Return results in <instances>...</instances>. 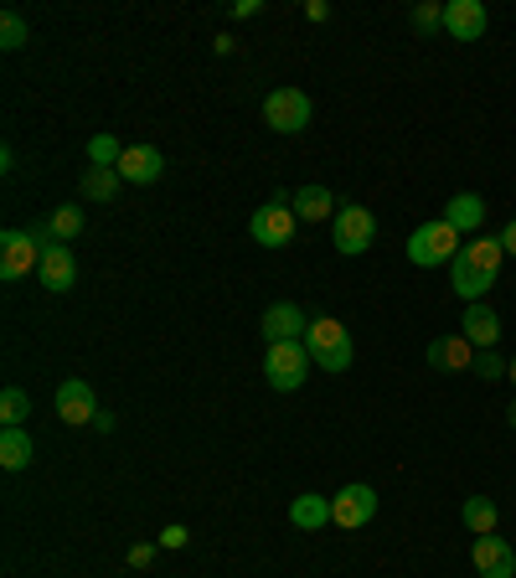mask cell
I'll list each match as a JSON object with an SVG mask.
<instances>
[{"label": "cell", "mask_w": 516, "mask_h": 578, "mask_svg": "<svg viewBox=\"0 0 516 578\" xmlns=\"http://www.w3.org/2000/svg\"><path fill=\"white\" fill-rule=\"evenodd\" d=\"M501 258H506L501 238H470L460 254H455V264H449V289L460 294L464 305H481L485 289L496 285Z\"/></svg>", "instance_id": "6da1fadb"}, {"label": "cell", "mask_w": 516, "mask_h": 578, "mask_svg": "<svg viewBox=\"0 0 516 578\" xmlns=\"http://www.w3.org/2000/svg\"><path fill=\"white\" fill-rule=\"evenodd\" d=\"M305 352H310V362H315L321 373H346V367H351V357H357V346H351V331H346L341 321H330V315L310 321Z\"/></svg>", "instance_id": "7a4b0ae2"}, {"label": "cell", "mask_w": 516, "mask_h": 578, "mask_svg": "<svg viewBox=\"0 0 516 578\" xmlns=\"http://www.w3.org/2000/svg\"><path fill=\"white\" fill-rule=\"evenodd\" d=\"M460 248H464L460 233H455L445 218L418 222V227H413V238H408V258L418 264V269H445V264H455Z\"/></svg>", "instance_id": "3957f363"}, {"label": "cell", "mask_w": 516, "mask_h": 578, "mask_svg": "<svg viewBox=\"0 0 516 578\" xmlns=\"http://www.w3.org/2000/svg\"><path fill=\"white\" fill-rule=\"evenodd\" d=\"M330 243H336V254H346V258L367 254V248L378 243V218H372V207L341 202V212L330 218Z\"/></svg>", "instance_id": "277c9868"}, {"label": "cell", "mask_w": 516, "mask_h": 578, "mask_svg": "<svg viewBox=\"0 0 516 578\" xmlns=\"http://www.w3.org/2000/svg\"><path fill=\"white\" fill-rule=\"evenodd\" d=\"M310 367L315 362H310L305 341H279V346H269V357H263V377H269L274 392H294L310 377Z\"/></svg>", "instance_id": "5b68a950"}, {"label": "cell", "mask_w": 516, "mask_h": 578, "mask_svg": "<svg viewBox=\"0 0 516 578\" xmlns=\"http://www.w3.org/2000/svg\"><path fill=\"white\" fill-rule=\"evenodd\" d=\"M294 191H279L274 202H263L254 212V222H248V233H254V243H263V248H284V243L294 238V227H300V218H294L290 207Z\"/></svg>", "instance_id": "8992f818"}, {"label": "cell", "mask_w": 516, "mask_h": 578, "mask_svg": "<svg viewBox=\"0 0 516 578\" xmlns=\"http://www.w3.org/2000/svg\"><path fill=\"white\" fill-rule=\"evenodd\" d=\"M315 114V103H310L305 88H274L269 99H263V124L279 130V135H300Z\"/></svg>", "instance_id": "52a82bcc"}, {"label": "cell", "mask_w": 516, "mask_h": 578, "mask_svg": "<svg viewBox=\"0 0 516 578\" xmlns=\"http://www.w3.org/2000/svg\"><path fill=\"white\" fill-rule=\"evenodd\" d=\"M372 516H378V491H372V486L351 480V486H341V491L330 496V522H336L341 532L367 527Z\"/></svg>", "instance_id": "ba28073f"}, {"label": "cell", "mask_w": 516, "mask_h": 578, "mask_svg": "<svg viewBox=\"0 0 516 578\" xmlns=\"http://www.w3.org/2000/svg\"><path fill=\"white\" fill-rule=\"evenodd\" d=\"M32 269H42L36 238L21 233V227H5V233H0V279H26Z\"/></svg>", "instance_id": "9c48e42d"}, {"label": "cell", "mask_w": 516, "mask_h": 578, "mask_svg": "<svg viewBox=\"0 0 516 578\" xmlns=\"http://www.w3.org/2000/svg\"><path fill=\"white\" fill-rule=\"evenodd\" d=\"M57 419L63 424H93L99 419V398H93V388H88L83 377L57 382Z\"/></svg>", "instance_id": "30bf717a"}, {"label": "cell", "mask_w": 516, "mask_h": 578, "mask_svg": "<svg viewBox=\"0 0 516 578\" xmlns=\"http://www.w3.org/2000/svg\"><path fill=\"white\" fill-rule=\"evenodd\" d=\"M263 341L269 346H279V341H305V331H310V321H305V310L294 305V300H279V305H269L263 310Z\"/></svg>", "instance_id": "8fae6325"}, {"label": "cell", "mask_w": 516, "mask_h": 578, "mask_svg": "<svg viewBox=\"0 0 516 578\" xmlns=\"http://www.w3.org/2000/svg\"><path fill=\"white\" fill-rule=\"evenodd\" d=\"M470 558H475V568H481V578H516V547L506 543V537H475V547H470Z\"/></svg>", "instance_id": "7c38bea8"}, {"label": "cell", "mask_w": 516, "mask_h": 578, "mask_svg": "<svg viewBox=\"0 0 516 578\" xmlns=\"http://www.w3.org/2000/svg\"><path fill=\"white\" fill-rule=\"evenodd\" d=\"M485 5L481 0H449L445 5V32L455 36V42H481L485 36Z\"/></svg>", "instance_id": "4fadbf2b"}, {"label": "cell", "mask_w": 516, "mask_h": 578, "mask_svg": "<svg viewBox=\"0 0 516 578\" xmlns=\"http://www.w3.org/2000/svg\"><path fill=\"white\" fill-rule=\"evenodd\" d=\"M36 279H42V289H52V294H68V289L78 285V258H72L68 243H57V248H47V254H42V269H36Z\"/></svg>", "instance_id": "5bb4252c"}, {"label": "cell", "mask_w": 516, "mask_h": 578, "mask_svg": "<svg viewBox=\"0 0 516 578\" xmlns=\"http://www.w3.org/2000/svg\"><path fill=\"white\" fill-rule=\"evenodd\" d=\"M460 336L475 346V352H496V341H501V315L491 305H464V321H460Z\"/></svg>", "instance_id": "9a60e30c"}, {"label": "cell", "mask_w": 516, "mask_h": 578, "mask_svg": "<svg viewBox=\"0 0 516 578\" xmlns=\"http://www.w3.org/2000/svg\"><path fill=\"white\" fill-rule=\"evenodd\" d=\"M429 367H439V373H475V346L460 331L429 341Z\"/></svg>", "instance_id": "2e32d148"}, {"label": "cell", "mask_w": 516, "mask_h": 578, "mask_svg": "<svg viewBox=\"0 0 516 578\" xmlns=\"http://www.w3.org/2000/svg\"><path fill=\"white\" fill-rule=\"evenodd\" d=\"M160 170H166V160H160L155 145H130L120 160V176L130 187H150V181H160Z\"/></svg>", "instance_id": "e0dca14e"}, {"label": "cell", "mask_w": 516, "mask_h": 578, "mask_svg": "<svg viewBox=\"0 0 516 578\" xmlns=\"http://www.w3.org/2000/svg\"><path fill=\"white\" fill-rule=\"evenodd\" d=\"M485 197H475V191H460V197H449L445 202V222L455 227V233H475V227H485Z\"/></svg>", "instance_id": "ac0fdd59"}, {"label": "cell", "mask_w": 516, "mask_h": 578, "mask_svg": "<svg viewBox=\"0 0 516 578\" xmlns=\"http://www.w3.org/2000/svg\"><path fill=\"white\" fill-rule=\"evenodd\" d=\"M290 207L300 222H321V218H336V212H341V202H336L326 187H300L290 197Z\"/></svg>", "instance_id": "d6986e66"}, {"label": "cell", "mask_w": 516, "mask_h": 578, "mask_svg": "<svg viewBox=\"0 0 516 578\" xmlns=\"http://www.w3.org/2000/svg\"><path fill=\"white\" fill-rule=\"evenodd\" d=\"M290 522L300 532H321L330 522V496H294V501H290Z\"/></svg>", "instance_id": "ffe728a7"}, {"label": "cell", "mask_w": 516, "mask_h": 578, "mask_svg": "<svg viewBox=\"0 0 516 578\" xmlns=\"http://www.w3.org/2000/svg\"><path fill=\"white\" fill-rule=\"evenodd\" d=\"M460 522L475 532V537H491V532H496V522H501V507L491 501V496H470V501L460 507Z\"/></svg>", "instance_id": "44dd1931"}, {"label": "cell", "mask_w": 516, "mask_h": 578, "mask_svg": "<svg viewBox=\"0 0 516 578\" xmlns=\"http://www.w3.org/2000/svg\"><path fill=\"white\" fill-rule=\"evenodd\" d=\"M120 187H124V176L120 170H109V166H88L83 181H78V191H83L88 202H114V191Z\"/></svg>", "instance_id": "7402d4cb"}, {"label": "cell", "mask_w": 516, "mask_h": 578, "mask_svg": "<svg viewBox=\"0 0 516 578\" xmlns=\"http://www.w3.org/2000/svg\"><path fill=\"white\" fill-rule=\"evenodd\" d=\"M32 434H26V429H5V434H0V465H5V470H26V465H32Z\"/></svg>", "instance_id": "603a6c76"}, {"label": "cell", "mask_w": 516, "mask_h": 578, "mask_svg": "<svg viewBox=\"0 0 516 578\" xmlns=\"http://www.w3.org/2000/svg\"><path fill=\"white\" fill-rule=\"evenodd\" d=\"M26 419H32V398H26V388H5V392H0V424H5V429H26Z\"/></svg>", "instance_id": "cb8c5ba5"}, {"label": "cell", "mask_w": 516, "mask_h": 578, "mask_svg": "<svg viewBox=\"0 0 516 578\" xmlns=\"http://www.w3.org/2000/svg\"><path fill=\"white\" fill-rule=\"evenodd\" d=\"M124 151H130V145H120L114 135H93V140H88V166H109V170H120Z\"/></svg>", "instance_id": "d4e9b609"}, {"label": "cell", "mask_w": 516, "mask_h": 578, "mask_svg": "<svg viewBox=\"0 0 516 578\" xmlns=\"http://www.w3.org/2000/svg\"><path fill=\"white\" fill-rule=\"evenodd\" d=\"M47 222H52V233H57V243H68L72 248V238L83 233V207H57Z\"/></svg>", "instance_id": "484cf974"}, {"label": "cell", "mask_w": 516, "mask_h": 578, "mask_svg": "<svg viewBox=\"0 0 516 578\" xmlns=\"http://www.w3.org/2000/svg\"><path fill=\"white\" fill-rule=\"evenodd\" d=\"M26 42H32V32H26V16H21V11H5V16H0V47L21 52Z\"/></svg>", "instance_id": "4316f807"}, {"label": "cell", "mask_w": 516, "mask_h": 578, "mask_svg": "<svg viewBox=\"0 0 516 578\" xmlns=\"http://www.w3.org/2000/svg\"><path fill=\"white\" fill-rule=\"evenodd\" d=\"M413 32L418 36H434V32H445V5H434V0H424V5H413Z\"/></svg>", "instance_id": "83f0119b"}, {"label": "cell", "mask_w": 516, "mask_h": 578, "mask_svg": "<svg viewBox=\"0 0 516 578\" xmlns=\"http://www.w3.org/2000/svg\"><path fill=\"white\" fill-rule=\"evenodd\" d=\"M475 377L501 382V377H506V357H501V352H475Z\"/></svg>", "instance_id": "f1b7e54d"}, {"label": "cell", "mask_w": 516, "mask_h": 578, "mask_svg": "<svg viewBox=\"0 0 516 578\" xmlns=\"http://www.w3.org/2000/svg\"><path fill=\"white\" fill-rule=\"evenodd\" d=\"M32 238H36V248L47 254V248H57V233H52V222L42 218V222H32Z\"/></svg>", "instance_id": "f546056e"}, {"label": "cell", "mask_w": 516, "mask_h": 578, "mask_svg": "<svg viewBox=\"0 0 516 578\" xmlns=\"http://www.w3.org/2000/svg\"><path fill=\"white\" fill-rule=\"evenodd\" d=\"M187 537H191V532L181 527V522H171V527L160 532V547H187Z\"/></svg>", "instance_id": "4dcf8cb0"}, {"label": "cell", "mask_w": 516, "mask_h": 578, "mask_svg": "<svg viewBox=\"0 0 516 578\" xmlns=\"http://www.w3.org/2000/svg\"><path fill=\"white\" fill-rule=\"evenodd\" d=\"M258 11H263V0H238V5H233L227 16H233V21H254Z\"/></svg>", "instance_id": "1f68e13d"}, {"label": "cell", "mask_w": 516, "mask_h": 578, "mask_svg": "<svg viewBox=\"0 0 516 578\" xmlns=\"http://www.w3.org/2000/svg\"><path fill=\"white\" fill-rule=\"evenodd\" d=\"M150 558H155L150 543H135V547H130V568H150Z\"/></svg>", "instance_id": "d6a6232c"}, {"label": "cell", "mask_w": 516, "mask_h": 578, "mask_svg": "<svg viewBox=\"0 0 516 578\" xmlns=\"http://www.w3.org/2000/svg\"><path fill=\"white\" fill-rule=\"evenodd\" d=\"M305 21H330V5L326 0H305Z\"/></svg>", "instance_id": "836d02e7"}, {"label": "cell", "mask_w": 516, "mask_h": 578, "mask_svg": "<svg viewBox=\"0 0 516 578\" xmlns=\"http://www.w3.org/2000/svg\"><path fill=\"white\" fill-rule=\"evenodd\" d=\"M496 238H501V248H506V254H512V258H516V218H512V222H506V227H501Z\"/></svg>", "instance_id": "e575fe53"}, {"label": "cell", "mask_w": 516, "mask_h": 578, "mask_svg": "<svg viewBox=\"0 0 516 578\" xmlns=\"http://www.w3.org/2000/svg\"><path fill=\"white\" fill-rule=\"evenodd\" d=\"M93 429H99V434H114V413H103V409H99V419H93Z\"/></svg>", "instance_id": "d590c367"}, {"label": "cell", "mask_w": 516, "mask_h": 578, "mask_svg": "<svg viewBox=\"0 0 516 578\" xmlns=\"http://www.w3.org/2000/svg\"><path fill=\"white\" fill-rule=\"evenodd\" d=\"M506 424H512V429H516V398H512V409H506Z\"/></svg>", "instance_id": "8d00e7d4"}, {"label": "cell", "mask_w": 516, "mask_h": 578, "mask_svg": "<svg viewBox=\"0 0 516 578\" xmlns=\"http://www.w3.org/2000/svg\"><path fill=\"white\" fill-rule=\"evenodd\" d=\"M506 377H512V382H516V357H512V362H506Z\"/></svg>", "instance_id": "74e56055"}]
</instances>
